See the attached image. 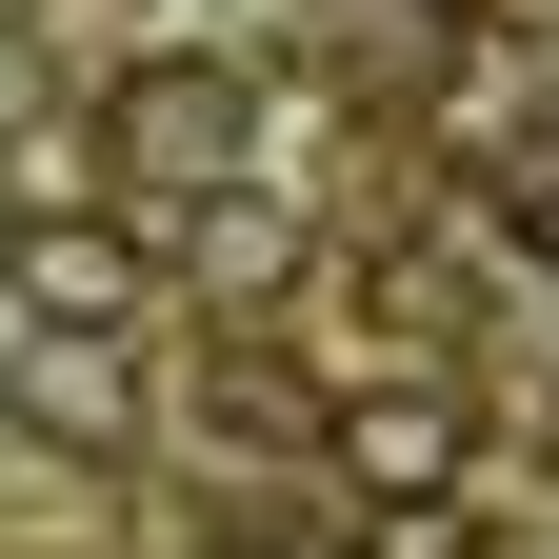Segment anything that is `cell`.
Listing matches in <instances>:
<instances>
[{"label": "cell", "instance_id": "cell-4", "mask_svg": "<svg viewBox=\"0 0 559 559\" xmlns=\"http://www.w3.org/2000/svg\"><path fill=\"white\" fill-rule=\"evenodd\" d=\"M180 280H200V300H221V320H260L280 280H300V221H280L260 180H240V200H200V221H180Z\"/></svg>", "mask_w": 559, "mask_h": 559}, {"label": "cell", "instance_id": "cell-8", "mask_svg": "<svg viewBox=\"0 0 559 559\" xmlns=\"http://www.w3.org/2000/svg\"><path fill=\"white\" fill-rule=\"evenodd\" d=\"M21 221H40V200H21V160H0V260H21Z\"/></svg>", "mask_w": 559, "mask_h": 559}, {"label": "cell", "instance_id": "cell-2", "mask_svg": "<svg viewBox=\"0 0 559 559\" xmlns=\"http://www.w3.org/2000/svg\"><path fill=\"white\" fill-rule=\"evenodd\" d=\"M320 460H340V500H380V520H440V500H460V400H440V380H360Z\"/></svg>", "mask_w": 559, "mask_h": 559}, {"label": "cell", "instance_id": "cell-7", "mask_svg": "<svg viewBox=\"0 0 559 559\" xmlns=\"http://www.w3.org/2000/svg\"><path fill=\"white\" fill-rule=\"evenodd\" d=\"M520 240H539V260H559V160H539V180H520Z\"/></svg>", "mask_w": 559, "mask_h": 559}, {"label": "cell", "instance_id": "cell-1", "mask_svg": "<svg viewBox=\"0 0 559 559\" xmlns=\"http://www.w3.org/2000/svg\"><path fill=\"white\" fill-rule=\"evenodd\" d=\"M100 140H120V180L160 200V221H200V200H240L260 81H240V60H120V81H100Z\"/></svg>", "mask_w": 559, "mask_h": 559}, {"label": "cell", "instance_id": "cell-5", "mask_svg": "<svg viewBox=\"0 0 559 559\" xmlns=\"http://www.w3.org/2000/svg\"><path fill=\"white\" fill-rule=\"evenodd\" d=\"M320 81L340 100H419V81H440V21H419V0H340V21H320Z\"/></svg>", "mask_w": 559, "mask_h": 559}, {"label": "cell", "instance_id": "cell-6", "mask_svg": "<svg viewBox=\"0 0 559 559\" xmlns=\"http://www.w3.org/2000/svg\"><path fill=\"white\" fill-rule=\"evenodd\" d=\"M21 400L60 419V440H120V340H40V360H21Z\"/></svg>", "mask_w": 559, "mask_h": 559}, {"label": "cell", "instance_id": "cell-3", "mask_svg": "<svg viewBox=\"0 0 559 559\" xmlns=\"http://www.w3.org/2000/svg\"><path fill=\"white\" fill-rule=\"evenodd\" d=\"M21 320L40 340H140V300H160V260H140V221H21Z\"/></svg>", "mask_w": 559, "mask_h": 559}]
</instances>
